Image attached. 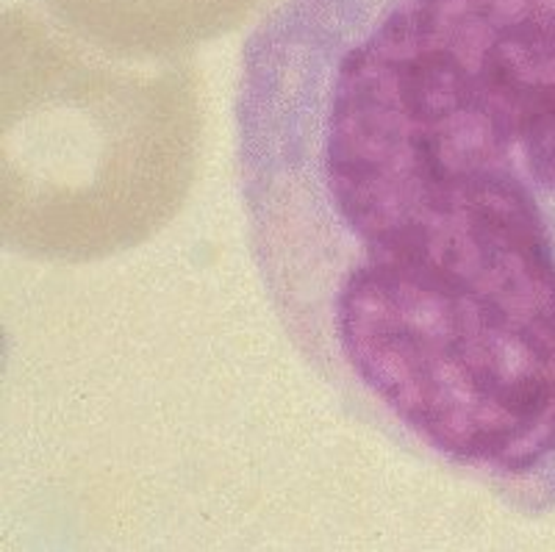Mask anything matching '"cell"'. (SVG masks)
<instances>
[{"instance_id": "1", "label": "cell", "mask_w": 555, "mask_h": 552, "mask_svg": "<svg viewBox=\"0 0 555 552\" xmlns=\"http://www.w3.org/2000/svg\"><path fill=\"white\" fill-rule=\"evenodd\" d=\"M234 170L267 306L341 411L555 514V0H272Z\"/></svg>"}, {"instance_id": "2", "label": "cell", "mask_w": 555, "mask_h": 552, "mask_svg": "<svg viewBox=\"0 0 555 552\" xmlns=\"http://www.w3.org/2000/svg\"><path fill=\"white\" fill-rule=\"evenodd\" d=\"M53 12L108 51H181L236 26L259 0H48Z\"/></svg>"}]
</instances>
